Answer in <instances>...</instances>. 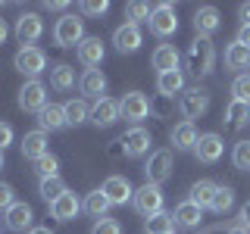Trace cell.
I'll list each match as a JSON object with an SVG mask.
<instances>
[{
    "mask_svg": "<svg viewBox=\"0 0 250 234\" xmlns=\"http://www.w3.org/2000/svg\"><path fill=\"white\" fill-rule=\"evenodd\" d=\"M122 119V109H119V100H109V97H100L97 103L91 106V122L97 128H109Z\"/></svg>",
    "mask_w": 250,
    "mask_h": 234,
    "instance_id": "7c38bea8",
    "label": "cell"
},
{
    "mask_svg": "<svg viewBox=\"0 0 250 234\" xmlns=\"http://www.w3.org/2000/svg\"><path fill=\"white\" fill-rule=\"evenodd\" d=\"M35 172H38L41 178H53V175H60V162H57V156H50V153L41 156V159L35 162Z\"/></svg>",
    "mask_w": 250,
    "mask_h": 234,
    "instance_id": "8d00e7d4",
    "label": "cell"
},
{
    "mask_svg": "<svg viewBox=\"0 0 250 234\" xmlns=\"http://www.w3.org/2000/svg\"><path fill=\"white\" fill-rule=\"evenodd\" d=\"M53 41L60 47H78L84 41V22L75 13H62L53 25Z\"/></svg>",
    "mask_w": 250,
    "mask_h": 234,
    "instance_id": "7a4b0ae2",
    "label": "cell"
},
{
    "mask_svg": "<svg viewBox=\"0 0 250 234\" xmlns=\"http://www.w3.org/2000/svg\"><path fill=\"white\" fill-rule=\"evenodd\" d=\"M225 234H247V231H244V228H238V225H234V228H229Z\"/></svg>",
    "mask_w": 250,
    "mask_h": 234,
    "instance_id": "f907efd6",
    "label": "cell"
},
{
    "mask_svg": "<svg viewBox=\"0 0 250 234\" xmlns=\"http://www.w3.org/2000/svg\"><path fill=\"white\" fill-rule=\"evenodd\" d=\"M13 66L22 75H28V81H31V78H38L47 69V53L41 47H19V53L13 57Z\"/></svg>",
    "mask_w": 250,
    "mask_h": 234,
    "instance_id": "3957f363",
    "label": "cell"
},
{
    "mask_svg": "<svg viewBox=\"0 0 250 234\" xmlns=\"http://www.w3.org/2000/svg\"><path fill=\"white\" fill-rule=\"evenodd\" d=\"M238 44H244V47H250V25H241V31H238V38H234Z\"/></svg>",
    "mask_w": 250,
    "mask_h": 234,
    "instance_id": "f6af8a7d",
    "label": "cell"
},
{
    "mask_svg": "<svg viewBox=\"0 0 250 234\" xmlns=\"http://www.w3.org/2000/svg\"><path fill=\"white\" fill-rule=\"evenodd\" d=\"M178 109H182V116H185L188 122L200 119V116L209 109V94L203 91V88H188L182 94V100H178Z\"/></svg>",
    "mask_w": 250,
    "mask_h": 234,
    "instance_id": "52a82bcc",
    "label": "cell"
},
{
    "mask_svg": "<svg viewBox=\"0 0 250 234\" xmlns=\"http://www.w3.org/2000/svg\"><path fill=\"white\" fill-rule=\"evenodd\" d=\"M50 84L57 91H72L75 88V69L66 66V62H60V66L50 69Z\"/></svg>",
    "mask_w": 250,
    "mask_h": 234,
    "instance_id": "f546056e",
    "label": "cell"
},
{
    "mask_svg": "<svg viewBox=\"0 0 250 234\" xmlns=\"http://www.w3.org/2000/svg\"><path fill=\"white\" fill-rule=\"evenodd\" d=\"M75 53H78V62L84 66V72H91V69H97L104 62V41L100 38H84L75 47Z\"/></svg>",
    "mask_w": 250,
    "mask_h": 234,
    "instance_id": "e0dca14e",
    "label": "cell"
},
{
    "mask_svg": "<svg viewBox=\"0 0 250 234\" xmlns=\"http://www.w3.org/2000/svg\"><path fill=\"white\" fill-rule=\"evenodd\" d=\"M22 156L25 159H41V156H47L50 153V140H47V131H41V128H35V131H28V135H22Z\"/></svg>",
    "mask_w": 250,
    "mask_h": 234,
    "instance_id": "2e32d148",
    "label": "cell"
},
{
    "mask_svg": "<svg viewBox=\"0 0 250 234\" xmlns=\"http://www.w3.org/2000/svg\"><path fill=\"white\" fill-rule=\"evenodd\" d=\"M44 6H47V10H53V13H62L69 3H44Z\"/></svg>",
    "mask_w": 250,
    "mask_h": 234,
    "instance_id": "c3c4849f",
    "label": "cell"
},
{
    "mask_svg": "<svg viewBox=\"0 0 250 234\" xmlns=\"http://www.w3.org/2000/svg\"><path fill=\"white\" fill-rule=\"evenodd\" d=\"M131 203H135L138 215L153 218V215H160V213H163V191H160L156 184H144V187H138V191H135Z\"/></svg>",
    "mask_w": 250,
    "mask_h": 234,
    "instance_id": "277c9868",
    "label": "cell"
},
{
    "mask_svg": "<svg viewBox=\"0 0 250 234\" xmlns=\"http://www.w3.org/2000/svg\"><path fill=\"white\" fill-rule=\"evenodd\" d=\"M78 213H82V200H78L72 191H66L57 203H50V215L57 218V222H72Z\"/></svg>",
    "mask_w": 250,
    "mask_h": 234,
    "instance_id": "ffe728a7",
    "label": "cell"
},
{
    "mask_svg": "<svg viewBox=\"0 0 250 234\" xmlns=\"http://www.w3.org/2000/svg\"><path fill=\"white\" fill-rule=\"evenodd\" d=\"M100 191L106 194V200L113 203V206H125V203L135 197V187H131L128 178H122V175H109Z\"/></svg>",
    "mask_w": 250,
    "mask_h": 234,
    "instance_id": "5bb4252c",
    "label": "cell"
},
{
    "mask_svg": "<svg viewBox=\"0 0 250 234\" xmlns=\"http://www.w3.org/2000/svg\"><path fill=\"white\" fill-rule=\"evenodd\" d=\"M62 109H66V122L69 125H82V122L91 119V106H88V100H82V97H78V100H69Z\"/></svg>",
    "mask_w": 250,
    "mask_h": 234,
    "instance_id": "d6a6232c",
    "label": "cell"
},
{
    "mask_svg": "<svg viewBox=\"0 0 250 234\" xmlns=\"http://www.w3.org/2000/svg\"><path fill=\"white\" fill-rule=\"evenodd\" d=\"M156 88H160L163 97H175V94H185V75L178 72H166V75H160L156 78Z\"/></svg>",
    "mask_w": 250,
    "mask_h": 234,
    "instance_id": "f1b7e54d",
    "label": "cell"
},
{
    "mask_svg": "<svg viewBox=\"0 0 250 234\" xmlns=\"http://www.w3.org/2000/svg\"><path fill=\"white\" fill-rule=\"evenodd\" d=\"M13 203H16V191L6 181H0V213H6Z\"/></svg>",
    "mask_w": 250,
    "mask_h": 234,
    "instance_id": "b9f144b4",
    "label": "cell"
},
{
    "mask_svg": "<svg viewBox=\"0 0 250 234\" xmlns=\"http://www.w3.org/2000/svg\"><path fill=\"white\" fill-rule=\"evenodd\" d=\"M66 191H69V187H66V181H62L60 175H53V178H41V184H38V194H41L47 203H57Z\"/></svg>",
    "mask_w": 250,
    "mask_h": 234,
    "instance_id": "4dcf8cb0",
    "label": "cell"
},
{
    "mask_svg": "<svg viewBox=\"0 0 250 234\" xmlns=\"http://www.w3.org/2000/svg\"><path fill=\"white\" fill-rule=\"evenodd\" d=\"M216 191H219V184L216 181H209V178H200L197 184H191V203H197L200 209H209L213 206V197H216Z\"/></svg>",
    "mask_w": 250,
    "mask_h": 234,
    "instance_id": "d4e9b609",
    "label": "cell"
},
{
    "mask_svg": "<svg viewBox=\"0 0 250 234\" xmlns=\"http://www.w3.org/2000/svg\"><path fill=\"white\" fill-rule=\"evenodd\" d=\"M231 206H234V191H231V187H219L209 209H213V213H219V215H225Z\"/></svg>",
    "mask_w": 250,
    "mask_h": 234,
    "instance_id": "e575fe53",
    "label": "cell"
},
{
    "mask_svg": "<svg viewBox=\"0 0 250 234\" xmlns=\"http://www.w3.org/2000/svg\"><path fill=\"white\" fill-rule=\"evenodd\" d=\"M28 234H53V231H50V228H41V225H38V228H31Z\"/></svg>",
    "mask_w": 250,
    "mask_h": 234,
    "instance_id": "681fc988",
    "label": "cell"
},
{
    "mask_svg": "<svg viewBox=\"0 0 250 234\" xmlns=\"http://www.w3.org/2000/svg\"><path fill=\"white\" fill-rule=\"evenodd\" d=\"M150 31L156 38H169V35H175L178 31V16H175V6L172 3H160V6H153V13H150Z\"/></svg>",
    "mask_w": 250,
    "mask_h": 234,
    "instance_id": "8992f818",
    "label": "cell"
},
{
    "mask_svg": "<svg viewBox=\"0 0 250 234\" xmlns=\"http://www.w3.org/2000/svg\"><path fill=\"white\" fill-rule=\"evenodd\" d=\"M231 94L234 100H241V103H250V75H238L231 81Z\"/></svg>",
    "mask_w": 250,
    "mask_h": 234,
    "instance_id": "74e56055",
    "label": "cell"
},
{
    "mask_svg": "<svg viewBox=\"0 0 250 234\" xmlns=\"http://www.w3.org/2000/svg\"><path fill=\"white\" fill-rule=\"evenodd\" d=\"M44 106H47V88H44V81L31 78V81L22 84V91H19V109H25V113H41Z\"/></svg>",
    "mask_w": 250,
    "mask_h": 234,
    "instance_id": "9c48e42d",
    "label": "cell"
},
{
    "mask_svg": "<svg viewBox=\"0 0 250 234\" xmlns=\"http://www.w3.org/2000/svg\"><path fill=\"white\" fill-rule=\"evenodd\" d=\"M44 35V19L38 13H22L16 19V41L22 47H35V41Z\"/></svg>",
    "mask_w": 250,
    "mask_h": 234,
    "instance_id": "ba28073f",
    "label": "cell"
},
{
    "mask_svg": "<svg viewBox=\"0 0 250 234\" xmlns=\"http://www.w3.org/2000/svg\"><path fill=\"white\" fill-rule=\"evenodd\" d=\"M10 144H13V128L6 122H0V150H6Z\"/></svg>",
    "mask_w": 250,
    "mask_h": 234,
    "instance_id": "7bdbcfd3",
    "label": "cell"
},
{
    "mask_svg": "<svg viewBox=\"0 0 250 234\" xmlns=\"http://www.w3.org/2000/svg\"><path fill=\"white\" fill-rule=\"evenodd\" d=\"M188 72H191L194 78L200 75H209L213 72V62H216V47L209 38H194L191 47H188Z\"/></svg>",
    "mask_w": 250,
    "mask_h": 234,
    "instance_id": "6da1fadb",
    "label": "cell"
},
{
    "mask_svg": "<svg viewBox=\"0 0 250 234\" xmlns=\"http://www.w3.org/2000/svg\"><path fill=\"white\" fill-rule=\"evenodd\" d=\"M125 10H128V19H131V25H138V22H150V13H153L147 3H138V0H135V3H128Z\"/></svg>",
    "mask_w": 250,
    "mask_h": 234,
    "instance_id": "f35d334b",
    "label": "cell"
},
{
    "mask_svg": "<svg viewBox=\"0 0 250 234\" xmlns=\"http://www.w3.org/2000/svg\"><path fill=\"white\" fill-rule=\"evenodd\" d=\"M225 66L229 69H234V72H238V69H250V47H244V44H229L225 47Z\"/></svg>",
    "mask_w": 250,
    "mask_h": 234,
    "instance_id": "83f0119b",
    "label": "cell"
},
{
    "mask_svg": "<svg viewBox=\"0 0 250 234\" xmlns=\"http://www.w3.org/2000/svg\"><path fill=\"white\" fill-rule=\"evenodd\" d=\"M238 16H241V25H250V3H241Z\"/></svg>",
    "mask_w": 250,
    "mask_h": 234,
    "instance_id": "bcb514c9",
    "label": "cell"
},
{
    "mask_svg": "<svg viewBox=\"0 0 250 234\" xmlns=\"http://www.w3.org/2000/svg\"><path fill=\"white\" fill-rule=\"evenodd\" d=\"M238 228H244V231H250V200L241 206V215H238Z\"/></svg>",
    "mask_w": 250,
    "mask_h": 234,
    "instance_id": "ee69618b",
    "label": "cell"
},
{
    "mask_svg": "<svg viewBox=\"0 0 250 234\" xmlns=\"http://www.w3.org/2000/svg\"><path fill=\"white\" fill-rule=\"evenodd\" d=\"M6 35H10V28H6V19H0V44L6 41Z\"/></svg>",
    "mask_w": 250,
    "mask_h": 234,
    "instance_id": "7dc6e473",
    "label": "cell"
},
{
    "mask_svg": "<svg viewBox=\"0 0 250 234\" xmlns=\"http://www.w3.org/2000/svg\"><path fill=\"white\" fill-rule=\"evenodd\" d=\"M225 150V140L213 135V131H207V135H200L197 147H194V156H197V162H207V166H213V162H219V156H222Z\"/></svg>",
    "mask_w": 250,
    "mask_h": 234,
    "instance_id": "4fadbf2b",
    "label": "cell"
},
{
    "mask_svg": "<svg viewBox=\"0 0 250 234\" xmlns=\"http://www.w3.org/2000/svg\"><path fill=\"white\" fill-rule=\"evenodd\" d=\"M0 169H3V150H0Z\"/></svg>",
    "mask_w": 250,
    "mask_h": 234,
    "instance_id": "816d5d0a",
    "label": "cell"
},
{
    "mask_svg": "<svg viewBox=\"0 0 250 234\" xmlns=\"http://www.w3.org/2000/svg\"><path fill=\"white\" fill-rule=\"evenodd\" d=\"M144 175H147V184H166L172 178V150H153L150 159L144 166Z\"/></svg>",
    "mask_w": 250,
    "mask_h": 234,
    "instance_id": "5b68a950",
    "label": "cell"
},
{
    "mask_svg": "<svg viewBox=\"0 0 250 234\" xmlns=\"http://www.w3.org/2000/svg\"><path fill=\"white\" fill-rule=\"evenodd\" d=\"M106 10H109L106 0H84V3H82V13L84 16H104Z\"/></svg>",
    "mask_w": 250,
    "mask_h": 234,
    "instance_id": "60d3db41",
    "label": "cell"
},
{
    "mask_svg": "<svg viewBox=\"0 0 250 234\" xmlns=\"http://www.w3.org/2000/svg\"><path fill=\"white\" fill-rule=\"evenodd\" d=\"M219 25H222V13L216 6H200L194 13V31H197V38H209L213 31H219Z\"/></svg>",
    "mask_w": 250,
    "mask_h": 234,
    "instance_id": "ac0fdd59",
    "label": "cell"
},
{
    "mask_svg": "<svg viewBox=\"0 0 250 234\" xmlns=\"http://www.w3.org/2000/svg\"><path fill=\"white\" fill-rule=\"evenodd\" d=\"M109 206H113V203L106 200V194L100 191V187H97V191H91L88 197H84V203H82V209H84L91 218H106V209H109Z\"/></svg>",
    "mask_w": 250,
    "mask_h": 234,
    "instance_id": "4316f807",
    "label": "cell"
},
{
    "mask_svg": "<svg viewBox=\"0 0 250 234\" xmlns=\"http://www.w3.org/2000/svg\"><path fill=\"white\" fill-rule=\"evenodd\" d=\"M172 218H175V225H182V228H197L200 218H203V209L197 206V203L185 200V203H178V206H175Z\"/></svg>",
    "mask_w": 250,
    "mask_h": 234,
    "instance_id": "cb8c5ba5",
    "label": "cell"
},
{
    "mask_svg": "<svg viewBox=\"0 0 250 234\" xmlns=\"http://www.w3.org/2000/svg\"><path fill=\"white\" fill-rule=\"evenodd\" d=\"M178 59H182V57H178V50H175L172 44H160V47L153 50V57H150L153 69H156L160 75H166V72H175V69H178Z\"/></svg>",
    "mask_w": 250,
    "mask_h": 234,
    "instance_id": "44dd1931",
    "label": "cell"
},
{
    "mask_svg": "<svg viewBox=\"0 0 250 234\" xmlns=\"http://www.w3.org/2000/svg\"><path fill=\"white\" fill-rule=\"evenodd\" d=\"M6 228L16 231V234H28L35 228V213H31L28 203H13L6 209Z\"/></svg>",
    "mask_w": 250,
    "mask_h": 234,
    "instance_id": "9a60e30c",
    "label": "cell"
},
{
    "mask_svg": "<svg viewBox=\"0 0 250 234\" xmlns=\"http://www.w3.org/2000/svg\"><path fill=\"white\" fill-rule=\"evenodd\" d=\"M147 234H175V218H172V213H160V215L147 218Z\"/></svg>",
    "mask_w": 250,
    "mask_h": 234,
    "instance_id": "836d02e7",
    "label": "cell"
},
{
    "mask_svg": "<svg viewBox=\"0 0 250 234\" xmlns=\"http://www.w3.org/2000/svg\"><path fill=\"white\" fill-rule=\"evenodd\" d=\"M225 119H229V128H241V125L250 122V103H241V100H231L225 106ZM222 119V122H225Z\"/></svg>",
    "mask_w": 250,
    "mask_h": 234,
    "instance_id": "1f68e13d",
    "label": "cell"
},
{
    "mask_svg": "<svg viewBox=\"0 0 250 234\" xmlns=\"http://www.w3.org/2000/svg\"><path fill=\"white\" fill-rule=\"evenodd\" d=\"M91 234H122V225L116 222V218H97Z\"/></svg>",
    "mask_w": 250,
    "mask_h": 234,
    "instance_id": "ab89813d",
    "label": "cell"
},
{
    "mask_svg": "<svg viewBox=\"0 0 250 234\" xmlns=\"http://www.w3.org/2000/svg\"><path fill=\"white\" fill-rule=\"evenodd\" d=\"M119 109H122V119L141 122V119H147V116H150V100H147L141 91H128L119 100Z\"/></svg>",
    "mask_w": 250,
    "mask_h": 234,
    "instance_id": "8fae6325",
    "label": "cell"
},
{
    "mask_svg": "<svg viewBox=\"0 0 250 234\" xmlns=\"http://www.w3.org/2000/svg\"><path fill=\"white\" fill-rule=\"evenodd\" d=\"M169 140H172V147H175V150H194V147H197V140H200V135H197V128H194V122H182V125H175V128H172Z\"/></svg>",
    "mask_w": 250,
    "mask_h": 234,
    "instance_id": "7402d4cb",
    "label": "cell"
},
{
    "mask_svg": "<svg viewBox=\"0 0 250 234\" xmlns=\"http://www.w3.org/2000/svg\"><path fill=\"white\" fill-rule=\"evenodd\" d=\"M113 44L119 53H135L141 47V28L131 25V22H125V25H119L113 31Z\"/></svg>",
    "mask_w": 250,
    "mask_h": 234,
    "instance_id": "d6986e66",
    "label": "cell"
},
{
    "mask_svg": "<svg viewBox=\"0 0 250 234\" xmlns=\"http://www.w3.org/2000/svg\"><path fill=\"white\" fill-rule=\"evenodd\" d=\"M231 162H234V169H244V172H250V140H238V144H234Z\"/></svg>",
    "mask_w": 250,
    "mask_h": 234,
    "instance_id": "d590c367",
    "label": "cell"
},
{
    "mask_svg": "<svg viewBox=\"0 0 250 234\" xmlns=\"http://www.w3.org/2000/svg\"><path fill=\"white\" fill-rule=\"evenodd\" d=\"M119 144H122V153L125 156H144L147 150H150V144H153V137H150V131L147 128H141V125H135V128H128L125 135L119 137Z\"/></svg>",
    "mask_w": 250,
    "mask_h": 234,
    "instance_id": "30bf717a",
    "label": "cell"
},
{
    "mask_svg": "<svg viewBox=\"0 0 250 234\" xmlns=\"http://www.w3.org/2000/svg\"><path fill=\"white\" fill-rule=\"evenodd\" d=\"M62 125H69L66 122V109L57 106V103H47L41 113H38V128L41 131H60Z\"/></svg>",
    "mask_w": 250,
    "mask_h": 234,
    "instance_id": "603a6c76",
    "label": "cell"
},
{
    "mask_svg": "<svg viewBox=\"0 0 250 234\" xmlns=\"http://www.w3.org/2000/svg\"><path fill=\"white\" fill-rule=\"evenodd\" d=\"M78 88H82V94L100 100V94L106 91V75L100 72V69H91V72H84L82 78H78Z\"/></svg>",
    "mask_w": 250,
    "mask_h": 234,
    "instance_id": "484cf974",
    "label": "cell"
}]
</instances>
